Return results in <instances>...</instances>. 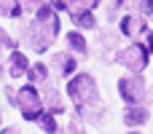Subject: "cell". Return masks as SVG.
<instances>
[{
  "label": "cell",
  "instance_id": "1",
  "mask_svg": "<svg viewBox=\"0 0 153 134\" xmlns=\"http://www.w3.org/2000/svg\"><path fill=\"white\" fill-rule=\"evenodd\" d=\"M59 35V16L54 5H38L35 21L24 27V40L30 43L32 51H48V46L56 40Z\"/></svg>",
  "mask_w": 153,
  "mask_h": 134
},
{
  "label": "cell",
  "instance_id": "2",
  "mask_svg": "<svg viewBox=\"0 0 153 134\" xmlns=\"http://www.w3.org/2000/svg\"><path fill=\"white\" fill-rule=\"evenodd\" d=\"M67 94H70V99L78 105V110L100 102L97 83H94V78H91L89 73H78V75H73L70 83H67Z\"/></svg>",
  "mask_w": 153,
  "mask_h": 134
},
{
  "label": "cell",
  "instance_id": "3",
  "mask_svg": "<svg viewBox=\"0 0 153 134\" xmlns=\"http://www.w3.org/2000/svg\"><path fill=\"white\" fill-rule=\"evenodd\" d=\"M16 105L22 107V115L24 121H38L43 115V97L38 94V89L32 83H27L24 89H19L16 94Z\"/></svg>",
  "mask_w": 153,
  "mask_h": 134
},
{
  "label": "cell",
  "instance_id": "4",
  "mask_svg": "<svg viewBox=\"0 0 153 134\" xmlns=\"http://www.w3.org/2000/svg\"><path fill=\"white\" fill-rule=\"evenodd\" d=\"M148 51H145V46H140V43H132V46H126V48H121L118 54H116V62L118 64H124L126 70H132V73H143L145 67H148Z\"/></svg>",
  "mask_w": 153,
  "mask_h": 134
},
{
  "label": "cell",
  "instance_id": "5",
  "mask_svg": "<svg viewBox=\"0 0 153 134\" xmlns=\"http://www.w3.org/2000/svg\"><path fill=\"white\" fill-rule=\"evenodd\" d=\"M118 94H121V99L126 105H143V99H145V81H143V75L132 73V75L121 78L118 81Z\"/></svg>",
  "mask_w": 153,
  "mask_h": 134
},
{
  "label": "cell",
  "instance_id": "6",
  "mask_svg": "<svg viewBox=\"0 0 153 134\" xmlns=\"http://www.w3.org/2000/svg\"><path fill=\"white\" fill-rule=\"evenodd\" d=\"M70 19H73V24H75V27H81V30H94V27H97L94 11H91V8H86L83 3L70 5Z\"/></svg>",
  "mask_w": 153,
  "mask_h": 134
},
{
  "label": "cell",
  "instance_id": "7",
  "mask_svg": "<svg viewBox=\"0 0 153 134\" xmlns=\"http://www.w3.org/2000/svg\"><path fill=\"white\" fill-rule=\"evenodd\" d=\"M51 70H54L56 78H70L73 70H75V56L73 54H65V51L54 54L51 56Z\"/></svg>",
  "mask_w": 153,
  "mask_h": 134
},
{
  "label": "cell",
  "instance_id": "8",
  "mask_svg": "<svg viewBox=\"0 0 153 134\" xmlns=\"http://www.w3.org/2000/svg\"><path fill=\"white\" fill-rule=\"evenodd\" d=\"M148 27H145V21H143V16H137V13H132V16H126L124 21H121V35H126V38H137L140 32H145Z\"/></svg>",
  "mask_w": 153,
  "mask_h": 134
},
{
  "label": "cell",
  "instance_id": "9",
  "mask_svg": "<svg viewBox=\"0 0 153 134\" xmlns=\"http://www.w3.org/2000/svg\"><path fill=\"white\" fill-rule=\"evenodd\" d=\"M8 70H11V75H13V78L24 75V73L30 70V62H27V56H24L22 51H11V54H8Z\"/></svg>",
  "mask_w": 153,
  "mask_h": 134
},
{
  "label": "cell",
  "instance_id": "10",
  "mask_svg": "<svg viewBox=\"0 0 153 134\" xmlns=\"http://www.w3.org/2000/svg\"><path fill=\"white\" fill-rule=\"evenodd\" d=\"M148 118H151V115H148V110H145L143 105H129V107H126V113H124L126 126H143Z\"/></svg>",
  "mask_w": 153,
  "mask_h": 134
},
{
  "label": "cell",
  "instance_id": "11",
  "mask_svg": "<svg viewBox=\"0 0 153 134\" xmlns=\"http://www.w3.org/2000/svg\"><path fill=\"white\" fill-rule=\"evenodd\" d=\"M43 102L48 105V113H51V115H56V113H62V110H65V105H62V97H59V91H56V89H51V86H46Z\"/></svg>",
  "mask_w": 153,
  "mask_h": 134
},
{
  "label": "cell",
  "instance_id": "12",
  "mask_svg": "<svg viewBox=\"0 0 153 134\" xmlns=\"http://www.w3.org/2000/svg\"><path fill=\"white\" fill-rule=\"evenodd\" d=\"M78 113H81V118L86 124H102V107H100V102L97 105H89V107H81Z\"/></svg>",
  "mask_w": 153,
  "mask_h": 134
},
{
  "label": "cell",
  "instance_id": "13",
  "mask_svg": "<svg viewBox=\"0 0 153 134\" xmlns=\"http://www.w3.org/2000/svg\"><path fill=\"white\" fill-rule=\"evenodd\" d=\"M67 46H70L75 54H89V43H86V38H83L81 32H70V35H67Z\"/></svg>",
  "mask_w": 153,
  "mask_h": 134
},
{
  "label": "cell",
  "instance_id": "14",
  "mask_svg": "<svg viewBox=\"0 0 153 134\" xmlns=\"http://www.w3.org/2000/svg\"><path fill=\"white\" fill-rule=\"evenodd\" d=\"M0 13H3V16H19L22 8H19L16 0H0Z\"/></svg>",
  "mask_w": 153,
  "mask_h": 134
},
{
  "label": "cell",
  "instance_id": "15",
  "mask_svg": "<svg viewBox=\"0 0 153 134\" xmlns=\"http://www.w3.org/2000/svg\"><path fill=\"white\" fill-rule=\"evenodd\" d=\"M38 121H40V126H43L48 134H59V126H56V121H54V115H51V113H43Z\"/></svg>",
  "mask_w": 153,
  "mask_h": 134
},
{
  "label": "cell",
  "instance_id": "16",
  "mask_svg": "<svg viewBox=\"0 0 153 134\" xmlns=\"http://www.w3.org/2000/svg\"><path fill=\"white\" fill-rule=\"evenodd\" d=\"M46 75H48V70H46V64H32L30 67V81H46Z\"/></svg>",
  "mask_w": 153,
  "mask_h": 134
},
{
  "label": "cell",
  "instance_id": "17",
  "mask_svg": "<svg viewBox=\"0 0 153 134\" xmlns=\"http://www.w3.org/2000/svg\"><path fill=\"white\" fill-rule=\"evenodd\" d=\"M121 8H124L121 0H110V5H108V19H116V13H118Z\"/></svg>",
  "mask_w": 153,
  "mask_h": 134
},
{
  "label": "cell",
  "instance_id": "18",
  "mask_svg": "<svg viewBox=\"0 0 153 134\" xmlns=\"http://www.w3.org/2000/svg\"><path fill=\"white\" fill-rule=\"evenodd\" d=\"M0 48H3V51H8V48H13V40H11V38H8V35H5L3 30H0Z\"/></svg>",
  "mask_w": 153,
  "mask_h": 134
},
{
  "label": "cell",
  "instance_id": "19",
  "mask_svg": "<svg viewBox=\"0 0 153 134\" xmlns=\"http://www.w3.org/2000/svg\"><path fill=\"white\" fill-rule=\"evenodd\" d=\"M145 51L153 54V32H151V30H145Z\"/></svg>",
  "mask_w": 153,
  "mask_h": 134
},
{
  "label": "cell",
  "instance_id": "20",
  "mask_svg": "<svg viewBox=\"0 0 153 134\" xmlns=\"http://www.w3.org/2000/svg\"><path fill=\"white\" fill-rule=\"evenodd\" d=\"M78 0H54V8H70V5H75Z\"/></svg>",
  "mask_w": 153,
  "mask_h": 134
},
{
  "label": "cell",
  "instance_id": "21",
  "mask_svg": "<svg viewBox=\"0 0 153 134\" xmlns=\"http://www.w3.org/2000/svg\"><path fill=\"white\" fill-rule=\"evenodd\" d=\"M70 134H81V121H70Z\"/></svg>",
  "mask_w": 153,
  "mask_h": 134
},
{
  "label": "cell",
  "instance_id": "22",
  "mask_svg": "<svg viewBox=\"0 0 153 134\" xmlns=\"http://www.w3.org/2000/svg\"><path fill=\"white\" fill-rule=\"evenodd\" d=\"M143 11L151 13V19H153V0H145V3H143Z\"/></svg>",
  "mask_w": 153,
  "mask_h": 134
},
{
  "label": "cell",
  "instance_id": "23",
  "mask_svg": "<svg viewBox=\"0 0 153 134\" xmlns=\"http://www.w3.org/2000/svg\"><path fill=\"white\" fill-rule=\"evenodd\" d=\"M78 3H83V5H86V8H91V11H94V5H97V3H100V0H78Z\"/></svg>",
  "mask_w": 153,
  "mask_h": 134
},
{
  "label": "cell",
  "instance_id": "24",
  "mask_svg": "<svg viewBox=\"0 0 153 134\" xmlns=\"http://www.w3.org/2000/svg\"><path fill=\"white\" fill-rule=\"evenodd\" d=\"M140 0H121V5H129V8H137Z\"/></svg>",
  "mask_w": 153,
  "mask_h": 134
},
{
  "label": "cell",
  "instance_id": "25",
  "mask_svg": "<svg viewBox=\"0 0 153 134\" xmlns=\"http://www.w3.org/2000/svg\"><path fill=\"white\" fill-rule=\"evenodd\" d=\"M3 134H19L16 129H3Z\"/></svg>",
  "mask_w": 153,
  "mask_h": 134
},
{
  "label": "cell",
  "instance_id": "26",
  "mask_svg": "<svg viewBox=\"0 0 153 134\" xmlns=\"http://www.w3.org/2000/svg\"><path fill=\"white\" fill-rule=\"evenodd\" d=\"M27 3H30V5H40V0H27Z\"/></svg>",
  "mask_w": 153,
  "mask_h": 134
},
{
  "label": "cell",
  "instance_id": "27",
  "mask_svg": "<svg viewBox=\"0 0 153 134\" xmlns=\"http://www.w3.org/2000/svg\"><path fill=\"white\" fill-rule=\"evenodd\" d=\"M0 73H3V64H0Z\"/></svg>",
  "mask_w": 153,
  "mask_h": 134
},
{
  "label": "cell",
  "instance_id": "28",
  "mask_svg": "<svg viewBox=\"0 0 153 134\" xmlns=\"http://www.w3.org/2000/svg\"><path fill=\"white\" fill-rule=\"evenodd\" d=\"M132 134H137V132H132Z\"/></svg>",
  "mask_w": 153,
  "mask_h": 134
}]
</instances>
